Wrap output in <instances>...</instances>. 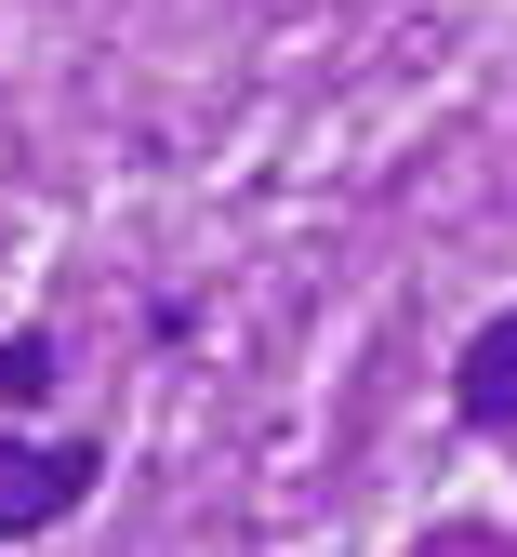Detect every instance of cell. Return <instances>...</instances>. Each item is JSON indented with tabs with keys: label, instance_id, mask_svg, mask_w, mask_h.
Masks as SVG:
<instances>
[{
	"label": "cell",
	"instance_id": "cell-1",
	"mask_svg": "<svg viewBox=\"0 0 517 557\" xmlns=\"http://www.w3.org/2000/svg\"><path fill=\"white\" fill-rule=\"evenodd\" d=\"M94 465H107L94 438H53V451H40V438H0V544H27V531H53L66 505L94 492Z\"/></svg>",
	"mask_w": 517,
	"mask_h": 557
},
{
	"label": "cell",
	"instance_id": "cell-2",
	"mask_svg": "<svg viewBox=\"0 0 517 557\" xmlns=\"http://www.w3.org/2000/svg\"><path fill=\"white\" fill-rule=\"evenodd\" d=\"M452 411H465V425H517V306L465 332V359H452Z\"/></svg>",
	"mask_w": 517,
	"mask_h": 557
},
{
	"label": "cell",
	"instance_id": "cell-3",
	"mask_svg": "<svg viewBox=\"0 0 517 557\" xmlns=\"http://www.w3.org/2000/svg\"><path fill=\"white\" fill-rule=\"evenodd\" d=\"M53 332H14V345H0V398H53Z\"/></svg>",
	"mask_w": 517,
	"mask_h": 557
}]
</instances>
